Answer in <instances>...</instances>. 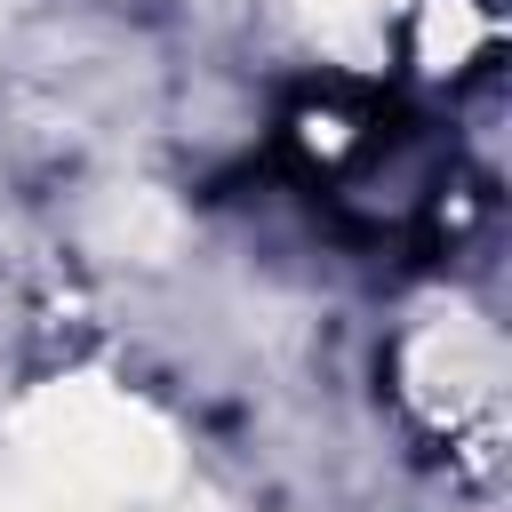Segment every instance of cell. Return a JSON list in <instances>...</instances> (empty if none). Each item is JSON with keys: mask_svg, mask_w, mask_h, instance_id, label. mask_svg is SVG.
Wrapping results in <instances>:
<instances>
[{"mask_svg": "<svg viewBox=\"0 0 512 512\" xmlns=\"http://www.w3.org/2000/svg\"><path fill=\"white\" fill-rule=\"evenodd\" d=\"M176 480L168 416L96 368H56L0 408V512H144Z\"/></svg>", "mask_w": 512, "mask_h": 512, "instance_id": "1", "label": "cell"}, {"mask_svg": "<svg viewBox=\"0 0 512 512\" xmlns=\"http://www.w3.org/2000/svg\"><path fill=\"white\" fill-rule=\"evenodd\" d=\"M392 392L424 432H440L456 448L464 440L480 448L504 416V344H496V328L480 312H448V304L416 312L392 336Z\"/></svg>", "mask_w": 512, "mask_h": 512, "instance_id": "2", "label": "cell"}]
</instances>
